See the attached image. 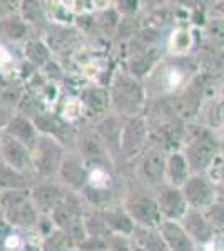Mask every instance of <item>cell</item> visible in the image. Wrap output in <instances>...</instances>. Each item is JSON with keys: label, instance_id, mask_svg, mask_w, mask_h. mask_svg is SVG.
Segmentation results:
<instances>
[{"label": "cell", "instance_id": "obj_3", "mask_svg": "<svg viewBox=\"0 0 224 251\" xmlns=\"http://www.w3.org/2000/svg\"><path fill=\"white\" fill-rule=\"evenodd\" d=\"M2 132L10 137H14V139H17L19 143H22L25 146L28 141L32 139V136H34L32 126L28 124L25 119H22V117H14V119H10Z\"/></svg>", "mask_w": 224, "mask_h": 251}, {"label": "cell", "instance_id": "obj_1", "mask_svg": "<svg viewBox=\"0 0 224 251\" xmlns=\"http://www.w3.org/2000/svg\"><path fill=\"white\" fill-rule=\"evenodd\" d=\"M0 206L5 220L14 226H30L35 221L34 203L28 200V193L24 189L3 191L0 196Z\"/></svg>", "mask_w": 224, "mask_h": 251}, {"label": "cell", "instance_id": "obj_5", "mask_svg": "<svg viewBox=\"0 0 224 251\" xmlns=\"http://www.w3.org/2000/svg\"><path fill=\"white\" fill-rule=\"evenodd\" d=\"M0 136H2V132H0Z\"/></svg>", "mask_w": 224, "mask_h": 251}, {"label": "cell", "instance_id": "obj_2", "mask_svg": "<svg viewBox=\"0 0 224 251\" xmlns=\"http://www.w3.org/2000/svg\"><path fill=\"white\" fill-rule=\"evenodd\" d=\"M0 159L20 174L28 169V166L32 163V156L28 152L27 146L19 143L14 137L3 134V132L0 136Z\"/></svg>", "mask_w": 224, "mask_h": 251}, {"label": "cell", "instance_id": "obj_4", "mask_svg": "<svg viewBox=\"0 0 224 251\" xmlns=\"http://www.w3.org/2000/svg\"><path fill=\"white\" fill-rule=\"evenodd\" d=\"M24 174L12 169L9 164H5L0 159V189L2 191H12V189H22L24 188Z\"/></svg>", "mask_w": 224, "mask_h": 251}]
</instances>
